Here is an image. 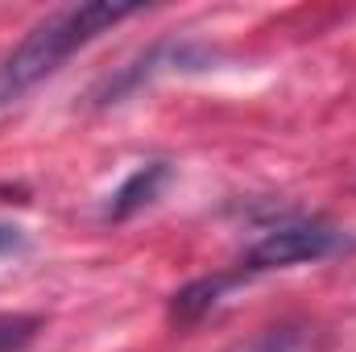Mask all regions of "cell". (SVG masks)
<instances>
[{
	"instance_id": "cell-1",
	"label": "cell",
	"mask_w": 356,
	"mask_h": 352,
	"mask_svg": "<svg viewBox=\"0 0 356 352\" xmlns=\"http://www.w3.org/2000/svg\"><path fill=\"white\" fill-rule=\"evenodd\" d=\"M133 13H141L137 4H108V0H91V4H71V8H54L50 17H42L4 58H0V108L17 104L21 95L38 88L42 79H50L75 50H83L99 33H108L112 25L129 21Z\"/></svg>"
},
{
	"instance_id": "cell-2",
	"label": "cell",
	"mask_w": 356,
	"mask_h": 352,
	"mask_svg": "<svg viewBox=\"0 0 356 352\" xmlns=\"http://www.w3.org/2000/svg\"><path fill=\"white\" fill-rule=\"evenodd\" d=\"M340 249H353V237L344 228H332V224H319V220H290V224H277L261 232L245 257H241V278H253V273H269V269H286V265H302V262H323Z\"/></svg>"
},
{
	"instance_id": "cell-3",
	"label": "cell",
	"mask_w": 356,
	"mask_h": 352,
	"mask_svg": "<svg viewBox=\"0 0 356 352\" xmlns=\"http://www.w3.org/2000/svg\"><path fill=\"white\" fill-rule=\"evenodd\" d=\"M166 182H170V162H145V166H137L133 175L112 191V199H108V207H104V220H112V224L133 220L137 211H145V207L162 195Z\"/></svg>"
},
{
	"instance_id": "cell-4",
	"label": "cell",
	"mask_w": 356,
	"mask_h": 352,
	"mask_svg": "<svg viewBox=\"0 0 356 352\" xmlns=\"http://www.w3.org/2000/svg\"><path fill=\"white\" fill-rule=\"evenodd\" d=\"M236 282H245L241 278V269H228V273H207V278H195V282H186L182 290H175V298H170V319L175 323H195V319H203Z\"/></svg>"
},
{
	"instance_id": "cell-5",
	"label": "cell",
	"mask_w": 356,
	"mask_h": 352,
	"mask_svg": "<svg viewBox=\"0 0 356 352\" xmlns=\"http://www.w3.org/2000/svg\"><path fill=\"white\" fill-rule=\"evenodd\" d=\"M302 349H307L302 328H294V323H277V328H261V332H253L249 340H236L232 349H224V352H302Z\"/></svg>"
},
{
	"instance_id": "cell-6",
	"label": "cell",
	"mask_w": 356,
	"mask_h": 352,
	"mask_svg": "<svg viewBox=\"0 0 356 352\" xmlns=\"http://www.w3.org/2000/svg\"><path fill=\"white\" fill-rule=\"evenodd\" d=\"M42 319L38 315H17V311H0V352H17L25 349L38 336Z\"/></svg>"
},
{
	"instance_id": "cell-7",
	"label": "cell",
	"mask_w": 356,
	"mask_h": 352,
	"mask_svg": "<svg viewBox=\"0 0 356 352\" xmlns=\"http://www.w3.org/2000/svg\"><path fill=\"white\" fill-rule=\"evenodd\" d=\"M21 245H25L21 228H13V224H0V253H13V249H21Z\"/></svg>"
}]
</instances>
